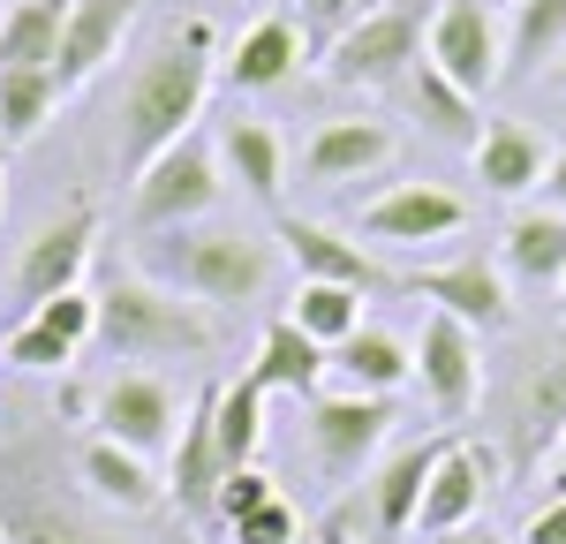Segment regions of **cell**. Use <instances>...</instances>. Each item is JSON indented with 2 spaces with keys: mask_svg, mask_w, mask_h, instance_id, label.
<instances>
[{
  "mask_svg": "<svg viewBox=\"0 0 566 544\" xmlns=\"http://www.w3.org/2000/svg\"><path fill=\"white\" fill-rule=\"evenodd\" d=\"M506 484V453L491 447V439H469V431H453V447L446 461L431 469V484H423V506H416V530L423 537H461L469 522L483 514V499Z\"/></svg>",
  "mask_w": 566,
  "mask_h": 544,
  "instance_id": "obj_11",
  "label": "cell"
},
{
  "mask_svg": "<svg viewBox=\"0 0 566 544\" xmlns=\"http://www.w3.org/2000/svg\"><path fill=\"white\" fill-rule=\"evenodd\" d=\"M559 311H566V280H559Z\"/></svg>",
  "mask_w": 566,
  "mask_h": 544,
  "instance_id": "obj_45",
  "label": "cell"
},
{
  "mask_svg": "<svg viewBox=\"0 0 566 544\" xmlns=\"http://www.w3.org/2000/svg\"><path fill=\"white\" fill-rule=\"evenodd\" d=\"M499 272L506 280H522V287H552L559 295V280H566V212H514L506 220V234H499Z\"/></svg>",
  "mask_w": 566,
  "mask_h": 544,
  "instance_id": "obj_25",
  "label": "cell"
},
{
  "mask_svg": "<svg viewBox=\"0 0 566 544\" xmlns=\"http://www.w3.org/2000/svg\"><path fill=\"white\" fill-rule=\"evenodd\" d=\"M333 378L348 386V394H400L408 378H416V341H400V333H386V325H363V333H348L340 348H333Z\"/></svg>",
  "mask_w": 566,
  "mask_h": 544,
  "instance_id": "obj_26",
  "label": "cell"
},
{
  "mask_svg": "<svg viewBox=\"0 0 566 544\" xmlns=\"http://www.w3.org/2000/svg\"><path fill=\"white\" fill-rule=\"evenodd\" d=\"M0 144H8V136H0Z\"/></svg>",
  "mask_w": 566,
  "mask_h": 544,
  "instance_id": "obj_47",
  "label": "cell"
},
{
  "mask_svg": "<svg viewBox=\"0 0 566 544\" xmlns=\"http://www.w3.org/2000/svg\"><path fill=\"white\" fill-rule=\"evenodd\" d=\"M61 98H69V91H61L53 69H0V136H8V144L39 136L45 114H53Z\"/></svg>",
  "mask_w": 566,
  "mask_h": 544,
  "instance_id": "obj_32",
  "label": "cell"
},
{
  "mask_svg": "<svg viewBox=\"0 0 566 544\" xmlns=\"http://www.w3.org/2000/svg\"><path fill=\"white\" fill-rule=\"evenodd\" d=\"M392 416L400 408L386 401V394H310L303 401V439H310V453H317V469L333 477V484H348V477H363V461L386 447V431H392Z\"/></svg>",
  "mask_w": 566,
  "mask_h": 544,
  "instance_id": "obj_8",
  "label": "cell"
},
{
  "mask_svg": "<svg viewBox=\"0 0 566 544\" xmlns=\"http://www.w3.org/2000/svg\"><path fill=\"white\" fill-rule=\"evenodd\" d=\"M469 159H476V181L491 197H528V189H544V175H552V144L528 129V122H483Z\"/></svg>",
  "mask_w": 566,
  "mask_h": 544,
  "instance_id": "obj_23",
  "label": "cell"
},
{
  "mask_svg": "<svg viewBox=\"0 0 566 544\" xmlns=\"http://www.w3.org/2000/svg\"><path fill=\"white\" fill-rule=\"evenodd\" d=\"M0 8H8V0H0Z\"/></svg>",
  "mask_w": 566,
  "mask_h": 544,
  "instance_id": "obj_48",
  "label": "cell"
},
{
  "mask_svg": "<svg viewBox=\"0 0 566 544\" xmlns=\"http://www.w3.org/2000/svg\"><path fill=\"white\" fill-rule=\"evenodd\" d=\"M392 151H400V129L392 122H370V114H348V122H325L303 151V181L310 189H340V181L378 175Z\"/></svg>",
  "mask_w": 566,
  "mask_h": 544,
  "instance_id": "obj_18",
  "label": "cell"
},
{
  "mask_svg": "<svg viewBox=\"0 0 566 544\" xmlns=\"http://www.w3.org/2000/svg\"><path fill=\"white\" fill-rule=\"evenodd\" d=\"M559 84H566V53H559Z\"/></svg>",
  "mask_w": 566,
  "mask_h": 544,
  "instance_id": "obj_44",
  "label": "cell"
},
{
  "mask_svg": "<svg viewBox=\"0 0 566 544\" xmlns=\"http://www.w3.org/2000/svg\"><path fill=\"white\" fill-rule=\"evenodd\" d=\"M287 317L303 325L317 348H340L348 333H363V325H370V317H363V295H355V287H333V280H303Z\"/></svg>",
  "mask_w": 566,
  "mask_h": 544,
  "instance_id": "obj_33",
  "label": "cell"
},
{
  "mask_svg": "<svg viewBox=\"0 0 566 544\" xmlns=\"http://www.w3.org/2000/svg\"><path fill=\"white\" fill-rule=\"evenodd\" d=\"M0 212H8V189H0Z\"/></svg>",
  "mask_w": 566,
  "mask_h": 544,
  "instance_id": "obj_46",
  "label": "cell"
},
{
  "mask_svg": "<svg viewBox=\"0 0 566 544\" xmlns=\"http://www.w3.org/2000/svg\"><path fill=\"white\" fill-rule=\"evenodd\" d=\"M250 378H258L264 394H295V401H310V394H325V378H333V348H317L295 317H272L264 341H258Z\"/></svg>",
  "mask_w": 566,
  "mask_h": 544,
  "instance_id": "obj_24",
  "label": "cell"
},
{
  "mask_svg": "<svg viewBox=\"0 0 566 544\" xmlns=\"http://www.w3.org/2000/svg\"><path fill=\"white\" fill-rule=\"evenodd\" d=\"M219 341V325L189 295L144 280V272H106L98 287V333L91 348L106 363H167V356H205Z\"/></svg>",
  "mask_w": 566,
  "mask_h": 544,
  "instance_id": "obj_3",
  "label": "cell"
},
{
  "mask_svg": "<svg viewBox=\"0 0 566 544\" xmlns=\"http://www.w3.org/2000/svg\"><path fill=\"white\" fill-rule=\"evenodd\" d=\"M400 91H408V114H416L431 136H446V144H469V151H476V136H483L476 98H469L461 84H446V76L431 69V53L408 69V84H400Z\"/></svg>",
  "mask_w": 566,
  "mask_h": 544,
  "instance_id": "obj_29",
  "label": "cell"
},
{
  "mask_svg": "<svg viewBox=\"0 0 566 544\" xmlns=\"http://www.w3.org/2000/svg\"><path fill=\"white\" fill-rule=\"evenodd\" d=\"M416 386H423V401H431L446 423H461V416L483 401V348H476V333H469L461 317L423 311V333H416Z\"/></svg>",
  "mask_w": 566,
  "mask_h": 544,
  "instance_id": "obj_13",
  "label": "cell"
},
{
  "mask_svg": "<svg viewBox=\"0 0 566 544\" xmlns=\"http://www.w3.org/2000/svg\"><path fill=\"white\" fill-rule=\"evenodd\" d=\"M219 484H227V461H219V386H205V394L189 401V416H181L175 453H167V499H175L189 522L212 530Z\"/></svg>",
  "mask_w": 566,
  "mask_h": 544,
  "instance_id": "obj_16",
  "label": "cell"
},
{
  "mask_svg": "<svg viewBox=\"0 0 566 544\" xmlns=\"http://www.w3.org/2000/svg\"><path fill=\"white\" fill-rule=\"evenodd\" d=\"M258 447H264V386L258 378H227L219 386V461L258 469Z\"/></svg>",
  "mask_w": 566,
  "mask_h": 544,
  "instance_id": "obj_31",
  "label": "cell"
},
{
  "mask_svg": "<svg viewBox=\"0 0 566 544\" xmlns=\"http://www.w3.org/2000/svg\"><path fill=\"white\" fill-rule=\"evenodd\" d=\"M91 250H98V205L91 197H76L69 212H53V220L23 242V265H15V295L39 311V303H53V295H69L76 280H84Z\"/></svg>",
  "mask_w": 566,
  "mask_h": 544,
  "instance_id": "obj_14",
  "label": "cell"
},
{
  "mask_svg": "<svg viewBox=\"0 0 566 544\" xmlns=\"http://www.w3.org/2000/svg\"><path fill=\"white\" fill-rule=\"evenodd\" d=\"M136 8L144 0H76L69 8V31H61V61H53V76L61 91H84L136 31Z\"/></svg>",
  "mask_w": 566,
  "mask_h": 544,
  "instance_id": "obj_19",
  "label": "cell"
},
{
  "mask_svg": "<svg viewBox=\"0 0 566 544\" xmlns=\"http://www.w3.org/2000/svg\"><path fill=\"white\" fill-rule=\"evenodd\" d=\"M76 0H8L0 8V69H53Z\"/></svg>",
  "mask_w": 566,
  "mask_h": 544,
  "instance_id": "obj_28",
  "label": "cell"
},
{
  "mask_svg": "<svg viewBox=\"0 0 566 544\" xmlns=\"http://www.w3.org/2000/svg\"><path fill=\"white\" fill-rule=\"evenodd\" d=\"M469 227V205L438 181H392L386 197L355 205V234L386 242V250H431V242H453Z\"/></svg>",
  "mask_w": 566,
  "mask_h": 544,
  "instance_id": "obj_12",
  "label": "cell"
},
{
  "mask_svg": "<svg viewBox=\"0 0 566 544\" xmlns=\"http://www.w3.org/2000/svg\"><path fill=\"white\" fill-rule=\"evenodd\" d=\"M31 317H39L45 333H61L69 348H91V333H98V295H84V287H69V295H53V303H39Z\"/></svg>",
  "mask_w": 566,
  "mask_h": 544,
  "instance_id": "obj_36",
  "label": "cell"
},
{
  "mask_svg": "<svg viewBox=\"0 0 566 544\" xmlns=\"http://www.w3.org/2000/svg\"><path fill=\"white\" fill-rule=\"evenodd\" d=\"M0 544H114L53 477H39V447L0 453Z\"/></svg>",
  "mask_w": 566,
  "mask_h": 544,
  "instance_id": "obj_7",
  "label": "cell"
},
{
  "mask_svg": "<svg viewBox=\"0 0 566 544\" xmlns=\"http://www.w3.org/2000/svg\"><path fill=\"white\" fill-rule=\"evenodd\" d=\"M76 477H84V492L98 506H114V514H151V506H167V477L144 461V453L114 447V439H98L91 431L84 453H76Z\"/></svg>",
  "mask_w": 566,
  "mask_h": 544,
  "instance_id": "obj_22",
  "label": "cell"
},
{
  "mask_svg": "<svg viewBox=\"0 0 566 544\" xmlns=\"http://www.w3.org/2000/svg\"><path fill=\"white\" fill-rule=\"evenodd\" d=\"M566 431V333L536 341L499 401V453H506V484H536L544 461Z\"/></svg>",
  "mask_w": 566,
  "mask_h": 544,
  "instance_id": "obj_4",
  "label": "cell"
},
{
  "mask_svg": "<svg viewBox=\"0 0 566 544\" xmlns=\"http://www.w3.org/2000/svg\"><path fill=\"white\" fill-rule=\"evenodd\" d=\"M280 242H287V258L303 265V280H333V287H355V295H386V287H400L355 234H340V227L325 220H303V212H280V227H272Z\"/></svg>",
  "mask_w": 566,
  "mask_h": 544,
  "instance_id": "obj_17",
  "label": "cell"
},
{
  "mask_svg": "<svg viewBox=\"0 0 566 544\" xmlns=\"http://www.w3.org/2000/svg\"><path fill=\"white\" fill-rule=\"evenodd\" d=\"M219 197H227L219 151L205 136H181L144 175H129V220H136V234H175V227H197Z\"/></svg>",
  "mask_w": 566,
  "mask_h": 544,
  "instance_id": "obj_6",
  "label": "cell"
},
{
  "mask_svg": "<svg viewBox=\"0 0 566 544\" xmlns=\"http://www.w3.org/2000/svg\"><path fill=\"white\" fill-rule=\"evenodd\" d=\"M303 53H310L303 23H295L287 8H272V15H258L242 39L219 53V76L234 91H272V84H287V76L303 69Z\"/></svg>",
  "mask_w": 566,
  "mask_h": 544,
  "instance_id": "obj_21",
  "label": "cell"
},
{
  "mask_svg": "<svg viewBox=\"0 0 566 544\" xmlns=\"http://www.w3.org/2000/svg\"><path fill=\"white\" fill-rule=\"evenodd\" d=\"M227 537H234V544H295V537H303V514H295V506H287V492H280L272 506H258L250 522H234Z\"/></svg>",
  "mask_w": 566,
  "mask_h": 544,
  "instance_id": "obj_37",
  "label": "cell"
},
{
  "mask_svg": "<svg viewBox=\"0 0 566 544\" xmlns=\"http://www.w3.org/2000/svg\"><path fill=\"white\" fill-rule=\"evenodd\" d=\"M423 39H431V8L423 0L363 8L348 31L325 45V76L340 91H392V84H408V69L423 61Z\"/></svg>",
  "mask_w": 566,
  "mask_h": 544,
  "instance_id": "obj_5",
  "label": "cell"
},
{
  "mask_svg": "<svg viewBox=\"0 0 566 544\" xmlns=\"http://www.w3.org/2000/svg\"><path fill=\"white\" fill-rule=\"evenodd\" d=\"M219 175L234 181L242 197H258V205H280V181H287V151H280V136H272V122H227L219 129Z\"/></svg>",
  "mask_w": 566,
  "mask_h": 544,
  "instance_id": "obj_27",
  "label": "cell"
},
{
  "mask_svg": "<svg viewBox=\"0 0 566 544\" xmlns=\"http://www.w3.org/2000/svg\"><path fill=\"white\" fill-rule=\"evenodd\" d=\"M212 76H219L212 15L175 23L167 39L136 61L129 84H122V114H114V122H122V175H144L167 144L189 136V122H197L205 98H212Z\"/></svg>",
  "mask_w": 566,
  "mask_h": 544,
  "instance_id": "obj_1",
  "label": "cell"
},
{
  "mask_svg": "<svg viewBox=\"0 0 566 544\" xmlns=\"http://www.w3.org/2000/svg\"><path fill=\"white\" fill-rule=\"evenodd\" d=\"M446 447H453V431H438V439H423V447H400L363 484V514H370V537H408L416 530V506H423V484H431V469L446 461Z\"/></svg>",
  "mask_w": 566,
  "mask_h": 544,
  "instance_id": "obj_20",
  "label": "cell"
},
{
  "mask_svg": "<svg viewBox=\"0 0 566 544\" xmlns=\"http://www.w3.org/2000/svg\"><path fill=\"white\" fill-rule=\"evenodd\" d=\"M491 8H506V15H514V8H522V0H491Z\"/></svg>",
  "mask_w": 566,
  "mask_h": 544,
  "instance_id": "obj_43",
  "label": "cell"
},
{
  "mask_svg": "<svg viewBox=\"0 0 566 544\" xmlns=\"http://www.w3.org/2000/svg\"><path fill=\"white\" fill-rule=\"evenodd\" d=\"M91 423H98V439H114V447L129 453H175V431H181V401L175 386L159 378V370H114L98 394H91Z\"/></svg>",
  "mask_w": 566,
  "mask_h": 544,
  "instance_id": "obj_10",
  "label": "cell"
},
{
  "mask_svg": "<svg viewBox=\"0 0 566 544\" xmlns=\"http://www.w3.org/2000/svg\"><path fill=\"white\" fill-rule=\"evenodd\" d=\"M400 287L423 295L431 311L461 317L469 333H499V325L514 317V303H506V272H499V258H483V250H461L453 265H431V272H400Z\"/></svg>",
  "mask_w": 566,
  "mask_h": 544,
  "instance_id": "obj_15",
  "label": "cell"
},
{
  "mask_svg": "<svg viewBox=\"0 0 566 544\" xmlns=\"http://www.w3.org/2000/svg\"><path fill=\"white\" fill-rule=\"evenodd\" d=\"M355 15H363V0H310V31H317L325 45L340 39V31H348Z\"/></svg>",
  "mask_w": 566,
  "mask_h": 544,
  "instance_id": "obj_39",
  "label": "cell"
},
{
  "mask_svg": "<svg viewBox=\"0 0 566 544\" xmlns=\"http://www.w3.org/2000/svg\"><path fill=\"white\" fill-rule=\"evenodd\" d=\"M536 484H552L544 499H559V492H566V431H559V447H552V461H544V477H536Z\"/></svg>",
  "mask_w": 566,
  "mask_h": 544,
  "instance_id": "obj_41",
  "label": "cell"
},
{
  "mask_svg": "<svg viewBox=\"0 0 566 544\" xmlns=\"http://www.w3.org/2000/svg\"><path fill=\"white\" fill-rule=\"evenodd\" d=\"M544 212H566V144L552 151V175H544Z\"/></svg>",
  "mask_w": 566,
  "mask_h": 544,
  "instance_id": "obj_40",
  "label": "cell"
},
{
  "mask_svg": "<svg viewBox=\"0 0 566 544\" xmlns=\"http://www.w3.org/2000/svg\"><path fill=\"white\" fill-rule=\"evenodd\" d=\"M280 484L264 477V469H227V484H219V506H212V530H234V522H250L258 506H272Z\"/></svg>",
  "mask_w": 566,
  "mask_h": 544,
  "instance_id": "obj_34",
  "label": "cell"
},
{
  "mask_svg": "<svg viewBox=\"0 0 566 544\" xmlns=\"http://www.w3.org/2000/svg\"><path fill=\"white\" fill-rule=\"evenodd\" d=\"M522 544H566V492L544 499V506L522 522Z\"/></svg>",
  "mask_w": 566,
  "mask_h": 544,
  "instance_id": "obj_38",
  "label": "cell"
},
{
  "mask_svg": "<svg viewBox=\"0 0 566 544\" xmlns=\"http://www.w3.org/2000/svg\"><path fill=\"white\" fill-rule=\"evenodd\" d=\"M446 544H499V537H476V530H461V537H446Z\"/></svg>",
  "mask_w": 566,
  "mask_h": 544,
  "instance_id": "obj_42",
  "label": "cell"
},
{
  "mask_svg": "<svg viewBox=\"0 0 566 544\" xmlns=\"http://www.w3.org/2000/svg\"><path fill=\"white\" fill-rule=\"evenodd\" d=\"M8 363H15V370H69V363H76V348H69V341H61V333H45L39 317H23V325H15V333H8Z\"/></svg>",
  "mask_w": 566,
  "mask_h": 544,
  "instance_id": "obj_35",
  "label": "cell"
},
{
  "mask_svg": "<svg viewBox=\"0 0 566 544\" xmlns=\"http://www.w3.org/2000/svg\"><path fill=\"white\" fill-rule=\"evenodd\" d=\"M423 53H431L438 76L461 84L469 98L506 84V31H499V8L491 0H438Z\"/></svg>",
  "mask_w": 566,
  "mask_h": 544,
  "instance_id": "obj_9",
  "label": "cell"
},
{
  "mask_svg": "<svg viewBox=\"0 0 566 544\" xmlns=\"http://www.w3.org/2000/svg\"><path fill=\"white\" fill-rule=\"evenodd\" d=\"M136 272L159 280V287H175V295H189V303L242 311V303L272 295L280 250L258 242V234H234V227H175V234H144Z\"/></svg>",
  "mask_w": 566,
  "mask_h": 544,
  "instance_id": "obj_2",
  "label": "cell"
},
{
  "mask_svg": "<svg viewBox=\"0 0 566 544\" xmlns=\"http://www.w3.org/2000/svg\"><path fill=\"white\" fill-rule=\"evenodd\" d=\"M559 53H566V0H522L514 31H506V76L522 84V76H536Z\"/></svg>",
  "mask_w": 566,
  "mask_h": 544,
  "instance_id": "obj_30",
  "label": "cell"
}]
</instances>
